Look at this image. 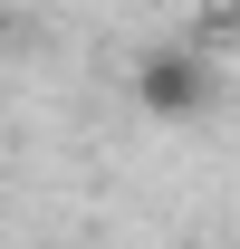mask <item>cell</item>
<instances>
[{
    "label": "cell",
    "mask_w": 240,
    "mask_h": 249,
    "mask_svg": "<svg viewBox=\"0 0 240 249\" xmlns=\"http://www.w3.org/2000/svg\"><path fill=\"white\" fill-rule=\"evenodd\" d=\"M135 106H144V115H202L211 106V58L202 48H154V58H135Z\"/></svg>",
    "instance_id": "6da1fadb"
}]
</instances>
